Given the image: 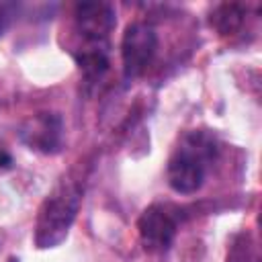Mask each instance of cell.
I'll return each instance as SVG.
<instances>
[{"mask_svg": "<svg viewBox=\"0 0 262 262\" xmlns=\"http://www.w3.org/2000/svg\"><path fill=\"white\" fill-rule=\"evenodd\" d=\"M12 16H14V4L0 2V37L8 31V27L12 23Z\"/></svg>", "mask_w": 262, "mask_h": 262, "instance_id": "cell-9", "label": "cell"}, {"mask_svg": "<svg viewBox=\"0 0 262 262\" xmlns=\"http://www.w3.org/2000/svg\"><path fill=\"white\" fill-rule=\"evenodd\" d=\"M246 16H248V8L244 4L223 2L209 12V27L219 37H233L244 29Z\"/></svg>", "mask_w": 262, "mask_h": 262, "instance_id": "cell-7", "label": "cell"}, {"mask_svg": "<svg viewBox=\"0 0 262 262\" xmlns=\"http://www.w3.org/2000/svg\"><path fill=\"white\" fill-rule=\"evenodd\" d=\"M84 199V174L80 168L63 174L39 205L33 242L39 250L57 248L70 233Z\"/></svg>", "mask_w": 262, "mask_h": 262, "instance_id": "cell-1", "label": "cell"}, {"mask_svg": "<svg viewBox=\"0 0 262 262\" xmlns=\"http://www.w3.org/2000/svg\"><path fill=\"white\" fill-rule=\"evenodd\" d=\"M74 41L70 51L111 47L108 37L117 25L115 6L108 2H78L74 4Z\"/></svg>", "mask_w": 262, "mask_h": 262, "instance_id": "cell-3", "label": "cell"}, {"mask_svg": "<svg viewBox=\"0 0 262 262\" xmlns=\"http://www.w3.org/2000/svg\"><path fill=\"white\" fill-rule=\"evenodd\" d=\"M254 246L248 244V235H237L235 237V244L231 246V252L227 256V262H246L248 260V252Z\"/></svg>", "mask_w": 262, "mask_h": 262, "instance_id": "cell-8", "label": "cell"}, {"mask_svg": "<svg viewBox=\"0 0 262 262\" xmlns=\"http://www.w3.org/2000/svg\"><path fill=\"white\" fill-rule=\"evenodd\" d=\"M158 51V33L151 25L135 20L125 27L121 37V63L127 80L139 78L147 72Z\"/></svg>", "mask_w": 262, "mask_h": 262, "instance_id": "cell-5", "label": "cell"}, {"mask_svg": "<svg viewBox=\"0 0 262 262\" xmlns=\"http://www.w3.org/2000/svg\"><path fill=\"white\" fill-rule=\"evenodd\" d=\"M217 139L213 133L194 129L180 137L168 158L166 180L178 194H194L203 188L209 168L217 158Z\"/></svg>", "mask_w": 262, "mask_h": 262, "instance_id": "cell-2", "label": "cell"}, {"mask_svg": "<svg viewBox=\"0 0 262 262\" xmlns=\"http://www.w3.org/2000/svg\"><path fill=\"white\" fill-rule=\"evenodd\" d=\"M182 211L172 203H151L137 219V233L143 248L151 254L166 252L180 227Z\"/></svg>", "mask_w": 262, "mask_h": 262, "instance_id": "cell-4", "label": "cell"}, {"mask_svg": "<svg viewBox=\"0 0 262 262\" xmlns=\"http://www.w3.org/2000/svg\"><path fill=\"white\" fill-rule=\"evenodd\" d=\"M10 166H12V158L6 151L0 149V170H8Z\"/></svg>", "mask_w": 262, "mask_h": 262, "instance_id": "cell-10", "label": "cell"}, {"mask_svg": "<svg viewBox=\"0 0 262 262\" xmlns=\"http://www.w3.org/2000/svg\"><path fill=\"white\" fill-rule=\"evenodd\" d=\"M63 119L57 113L41 111L27 117L18 127V139L31 151L55 156L63 149Z\"/></svg>", "mask_w": 262, "mask_h": 262, "instance_id": "cell-6", "label": "cell"}]
</instances>
